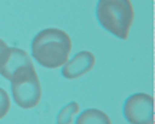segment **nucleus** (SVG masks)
<instances>
[{"instance_id":"1","label":"nucleus","mask_w":155,"mask_h":124,"mask_svg":"<svg viewBox=\"0 0 155 124\" xmlns=\"http://www.w3.org/2000/svg\"><path fill=\"white\" fill-rule=\"evenodd\" d=\"M72 51L71 36L62 29L49 27L36 34L30 44V53L39 66L45 69H59L69 60Z\"/></svg>"},{"instance_id":"2","label":"nucleus","mask_w":155,"mask_h":124,"mask_svg":"<svg viewBox=\"0 0 155 124\" xmlns=\"http://www.w3.org/2000/svg\"><path fill=\"white\" fill-rule=\"evenodd\" d=\"M96 20L102 29L119 40H127L134 24V6L131 0H98Z\"/></svg>"},{"instance_id":"3","label":"nucleus","mask_w":155,"mask_h":124,"mask_svg":"<svg viewBox=\"0 0 155 124\" xmlns=\"http://www.w3.org/2000/svg\"><path fill=\"white\" fill-rule=\"evenodd\" d=\"M12 97L17 106L23 110L35 108L42 98V86L35 64L20 67L10 80Z\"/></svg>"},{"instance_id":"4","label":"nucleus","mask_w":155,"mask_h":124,"mask_svg":"<svg viewBox=\"0 0 155 124\" xmlns=\"http://www.w3.org/2000/svg\"><path fill=\"white\" fill-rule=\"evenodd\" d=\"M124 117L129 124L154 123V97L148 93L131 94L124 103Z\"/></svg>"},{"instance_id":"5","label":"nucleus","mask_w":155,"mask_h":124,"mask_svg":"<svg viewBox=\"0 0 155 124\" xmlns=\"http://www.w3.org/2000/svg\"><path fill=\"white\" fill-rule=\"evenodd\" d=\"M95 63H96L95 54L88 50H82L62 66V77H65L68 80L79 79L92 70Z\"/></svg>"},{"instance_id":"6","label":"nucleus","mask_w":155,"mask_h":124,"mask_svg":"<svg viewBox=\"0 0 155 124\" xmlns=\"http://www.w3.org/2000/svg\"><path fill=\"white\" fill-rule=\"evenodd\" d=\"M28 64H32V59L28 51L20 47H9L0 59V76L10 81L16 70Z\"/></svg>"},{"instance_id":"7","label":"nucleus","mask_w":155,"mask_h":124,"mask_svg":"<svg viewBox=\"0 0 155 124\" xmlns=\"http://www.w3.org/2000/svg\"><path fill=\"white\" fill-rule=\"evenodd\" d=\"M75 124H112L109 116L99 108H86L78 116Z\"/></svg>"},{"instance_id":"8","label":"nucleus","mask_w":155,"mask_h":124,"mask_svg":"<svg viewBox=\"0 0 155 124\" xmlns=\"http://www.w3.org/2000/svg\"><path fill=\"white\" fill-rule=\"evenodd\" d=\"M79 110H81V107H79L78 101L68 103L56 116V124H72L75 116L79 113Z\"/></svg>"},{"instance_id":"9","label":"nucleus","mask_w":155,"mask_h":124,"mask_svg":"<svg viewBox=\"0 0 155 124\" xmlns=\"http://www.w3.org/2000/svg\"><path fill=\"white\" fill-rule=\"evenodd\" d=\"M10 110V97L5 88L0 87V120L5 119Z\"/></svg>"},{"instance_id":"10","label":"nucleus","mask_w":155,"mask_h":124,"mask_svg":"<svg viewBox=\"0 0 155 124\" xmlns=\"http://www.w3.org/2000/svg\"><path fill=\"white\" fill-rule=\"evenodd\" d=\"M7 49H9V46L6 44L5 40H2V39H0V59H2V56L5 54V51H6Z\"/></svg>"}]
</instances>
